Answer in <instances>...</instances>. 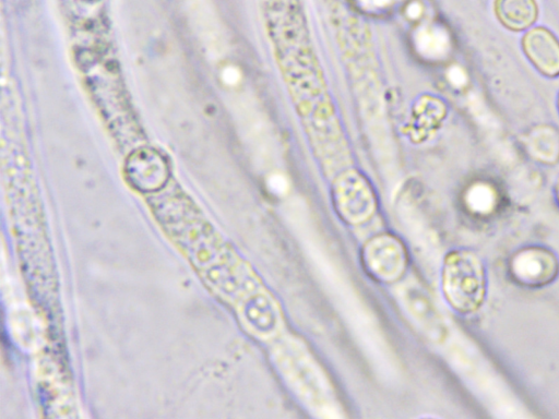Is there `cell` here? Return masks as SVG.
Returning <instances> with one entry per match:
<instances>
[{"mask_svg": "<svg viewBox=\"0 0 559 419\" xmlns=\"http://www.w3.org/2000/svg\"><path fill=\"white\" fill-rule=\"evenodd\" d=\"M287 217L320 280L331 295L376 373L388 383L395 382L400 375L399 366L379 324L336 260L330 254L328 247L318 237L307 207L300 201L292 202L287 206Z\"/></svg>", "mask_w": 559, "mask_h": 419, "instance_id": "1", "label": "cell"}, {"mask_svg": "<svg viewBox=\"0 0 559 419\" xmlns=\"http://www.w3.org/2000/svg\"><path fill=\"white\" fill-rule=\"evenodd\" d=\"M276 369L299 400L321 418L342 417L333 387L308 348L287 336L271 350Z\"/></svg>", "mask_w": 559, "mask_h": 419, "instance_id": "2", "label": "cell"}, {"mask_svg": "<svg viewBox=\"0 0 559 419\" xmlns=\"http://www.w3.org/2000/svg\"><path fill=\"white\" fill-rule=\"evenodd\" d=\"M442 288L456 311H476L486 295V273L479 258L465 250L450 253L443 264Z\"/></svg>", "mask_w": 559, "mask_h": 419, "instance_id": "3", "label": "cell"}, {"mask_svg": "<svg viewBox=\"0 0 559 419\" xmlns=\"http://www.w3.org/2000/svg\"><path fill=\"white\" fill-rule=\"evenodd\" d=\"M559 265L552 252L540 247L518 251L510 263V272L519 283L539 287L550 283L558 274Z\"/></svg>", "mask_w": 559, "mask_h": 419, "instance_id": "4", "label": "cell"}, {"mask_svg": "<svg viewBox=\"0 0 559 419\" xmlns=\"http://www.w3.org/2000/svg\"><path fill=\"white\" fill-rule=\"evenodd\" d=\"M364 260L370 273L381 280L397 278L406 261L403 247L391 236L370 240L364 249Z\"/></svg>", "mask_w": 559, "mask_h": 419, "instance_id": "5", "label": "cell"}, {"mask_svg": "<svg viewBox=\"0 0 559 419\" xmlns=\"http://www.w3.org/2000/svg\"><path fill=\"white\" fill-rule=\"evenodd\" d=\"M335 201L338 211L352 223L366 219L373 211V196L369 187L354 172L337 181Z\"/></svg>", "mask_w": 559, "mask_h": 419, "instance_id": "6", "label": "cell"}, {"mask_svg": "<svg viewBox=\"0 0 559 419\" xmlns=\"http://www.w3.org/2000/svg\"><path fill=\"white\" fill-rule=\"evenodd\" d=\"M522 47L531 63L544 75H559V40L545 27H534L522 38Z\"/></svg>", "mask_w": 559, "mask_h": 419, "instance_id": "7", "label": "cell"}, {"mask_svg": "<svg viewBox=\"0 0 559 419\" xmlns=\"http://www.w3.org/2000/svg\"><path fill=\"white\" fill-rule=\"evenodd\" d=\"M399 300L415 324L430 338L442 330L438 312L426 291L416 283H407L399 289Z\"/></svg>", "mask_w": 559, "mask_h": 419, "instance_id": "8", "label": "cell"}, {"mask_svg": "<svg viewBox=\"0 0 559 419\" xmlns=\"http://www.w3.org/2000/svg\"><path fill=\"white\" fill-rule=\"evenodd\" d=\"M166 176L165 160L154 152L144 151L130 158L128 177L139 190L158 189L164 184Z\"/></svg>", "mask_w": 559, "mask_h": 419, "instance_id": "9", "label": "cell"}, {"mask_svg": "<svg viewBox=\"0 0 559 419\" xmlns=\"http://www.w3.org/2000/svg\"><path fill=\"white\" fill-rule=\"evenodd\" d=\"M493 11L497 20L513 32L528 28L538 17L536 0H495Z\"/></svg>", "mask_w": 559, "mask_h": 419, "instance_id": "10", "label": "cell"}, {"mask_svg": "<svg viewBox=\"0 0 559 419\" xmlns=\"http://www.w3.org/2000/svg\"><path fill=\"white\" fill-rule=\"evenodd\" d=\"M415 45L418 52L429 57L436 56L442 49V44H439L438 39L431 33L418 34Z\"/></svg>", "mask_w": 559, "mask_h": 419, "instance_id": "11", "label": "cell"}, {"mask_svg": "<svg viewBox=\"0 0 559 419\" xmlns=\"http://www.w3.org/2000/svg\"><path fill=\"white\" fill-rule=\"evenodd\" d=\"M267 187L273 194L283 196L289 190V181L283 173L274 172L267 178Z\"/></svg>", "mask_w": 559, "mask_h": 419, "instance_id": "12", "label": "cell"}, {"mask_svg": "<svg viewBox=\"0 0 559 419\" xmlns=\"http://www.w3.org/2000/svg\"><path fill=\"white\" fill-rule=\"evenodd\" d=\"M556 197H557L558 203H559V178H558L557 183H556Z\"/></svg>", "mask_w": 559, "mask_h": 419, "instance_id": "13", "label": "cell"}, {"mask_svg": "<svg viewBox=\"0 0 559 419\" xmlns=\"http://www.w3.org/2000/svg\"><path fill=\"white\" fill-rule=\"evenodd\" d=\"M558 108H559V98H558Z\"/></svg>", "mask_w": 559, "mask_h": 419, "instance_id": "14", "label": "cell"}]
</instances>
